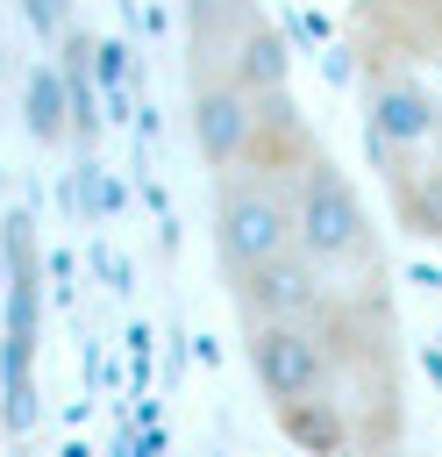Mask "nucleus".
<instances>
[{"instance_id": "nucleus-1", "label": "nucleus", "mask_w": 442, "mask_h": 457, "mask_svg": "<svg viewBox=\"0 0 442 457\" xmlns=\"http://www.w3.org/2000/svg\"><path fill=\"white\" fill-rule=\"evenodd\" d=\"M285 179V214H292V257L314 264L335 293H371L392 300V257H385V228L371 214V200L349 186V171L314 143Z\"/></svg>"}, {"instance_id": "nucleus-2", "label": "nucleus", "mask_w": 442, "mask_h": 457, "mask_svg": "<svg viewBox=\"0 0 442 457\" xmlns=\"http://www.w3.org/2000/svg\"><path fill=\"white\" fill-rule=\"evenodd\" d=\"M356 100H364V157L392 193L442 143V93L428 86L421 64H356Z\"/></svg>"}, {"instance_id": "nucleus-3", "label": "nucleus", "mask_w": 442, "mask_h": 457, "mask_svg": "<svg viewBox=\"0 0 442 457\" xmlns=\"http://www.w3.org/2000/svg\"><path fill=\"white\" fill-rule=\"evenodd\" d=\"M207 221H214V264H221V286H228V293L250 286L257 271H271V264L292 250L285 179L264 171V164H228V171H214Z\"/></svg>"}, {"instance_id": "nucleus-4", "label": "nucleus", "mask_w": 442, "mask_h": 457, "mask_svg": "<svg viewBox=\"0 0 442 457\" xmlns=\"http://www.w3.org/2000/svg\"><path fill=\"white\" fill-rule=\"evenodd\" d=\"M178 14H185V64L192 71H221L257 93L292 86V50H285L278 21L264 14V0H178Z\"/></svg>"}, {"instance_id": "nucleus-5", "label": "nucleus", "mask_w": 442, "mask_h": 457, "mask_svg": "<svg viewBox=\"0 0 442 457\" xmlns=\"http://www.w3.org/2000/svg\"><path fill=\"white\" fill-rule=\"evenodd\" d=\"M278 93H257L242 79H221V71H192L185 64V129H192V150L207 171H228L257 150V129H264V107Z\"/></svg>"}, {"instance_id": "nucleus-6", "label": "nucleus", "mask_w": 442, "mask_h": 457, "mask_svg": "<svg viewBox=\"0 0 442 457\" xmlns=\"http://www.w3.org/2000/svg\"><path fill=\"white\" fill-rule=\"evenodd\" d=\"M356 64H442V0H349Z\"/></svg>"}, {"instance_id": "nucleus-7", "label": "nucleus", "mask_w": 442, "mask_h": 457, "mask_svg": "<svg viewBox=\"0 0 442 457\" xmlns=\"http://www.w3.org/2000/svg\"><path fill=\"white\" fill-rule=\"evenodd\" d=\"M7 421L21 428L36 414V393H29V364H36V236L29 221L14 214L7 221Z\"/></svg>"}, {"instance_id": "nucleus-8", "label": "nucleus", "mask_w": 442, "mask_h": 457, "mask_svg": "<svg viewBox=\"0 0 442 457\" xmlns=\"http://www.w3.org/2000/svg\"><path fill=\"white\" fill-rule=\"evenodd\" d=\"M392 221L413 236V243H428V250H442V143L421 157V171H406L392 193Z\"/></svg>"}, {"instance_id": "nucleus-9", "label": "nucleus", "mask_w": 442, "mask_h": 457, "mask_svg": "<svg viewBox=\"0 0 442 457\" xmlns=\"http://www.w3.org/2000/svg\"><path fill=\"white\" fill-rule=\"evenodd\" d=\"M29 129H36L43 143H64V136H71V93H64V71H57V64H43V71L29 79Z\"/></svg>"}]
</instances>
